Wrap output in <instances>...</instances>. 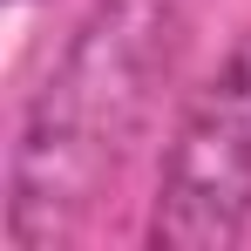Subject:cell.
Here are the masks:
<instances>
[{
    "label": "cell",
    "mask_w": 251,
    "mask_h": 251,
    "mask_svg": "<svg viewBox=\"0 0 251 251\" xmlns=\"http://www.w3.org/2000/svg\"><path fill=\"white\" fill-rule=\"evenodd\" d=\"M183 41V0H95L34 88L7 163V245L48 251L116 183Z\"/></svg>",
    "instance_id": "6da1fadb"
},
{
    "label": "cell",
    "mask_w": 251,
    "mask_h": 251,
    "mask_svg": "<svg viewBox=\"0 0 251 251\" xmlns=\"http://www.w3.org/2000/svg\"><path fill=\"white\" fill-rule=\"evenodd\" d=\"M251 231V27L224 48L210 82L190 95L163 150L150 245L156 251H231Z\"/></svg>",
    "instance_id": "7a4b0ae2"
}]
</instances>
